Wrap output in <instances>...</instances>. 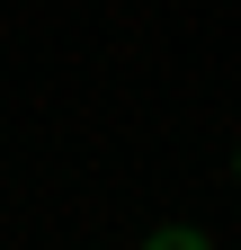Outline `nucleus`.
<instances>
[{
    "label": "nucleus",
    "mask_w": 241,
    "mask_h": 250,
    "mask_svg": "<svg viewBox=\"0 0 241 250\" xmlns=\"http://www.w3.org/2000/svg\"><path fill=\"white\" fill-rule=\"evenodd\" d=\"M232 170H241V152H232Z\"/></svg>",
    "instance_id": "2"
},
{
    "label": "nucleus",
    "mask_w": 241,
    "mask_h": 250,
    "mask_svg": "<svg viewBox=\"0 0 241 250\" xmlns=\"http://www.w3.org/2000/svg\"><path fill=\"white\" fill-rule=\"evenodd\" d=\"M143 250H215V241H205V232H188V224H161Z\"/></svg>",
    "instance_id": "1"
}]
</instances>
